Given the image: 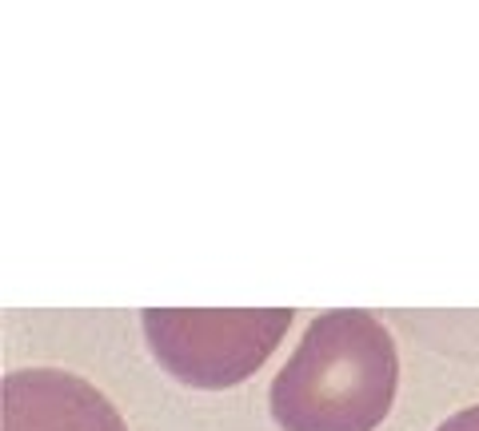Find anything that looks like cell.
<instances>
[{
  "instance_id": "2",
  "label": "cell",
  "mask_w": 479,
  "mask_h": 431,
  "mask_svg": "<svg viewBox=\"0 0 479 431\" xmlns=\"http://www.w3.org/2000/svg\"><path fill=\"white\" fill-rule=\"evenodd\" d=\"M295 311H164L140 316L144 340L172 380L200 391H224L255 375L279 348Z\"/></svg>"
},
{
  "instance_id": "3",
  "label": "cell",
  "mask_w": 479,
  "mask_h": 431,
  "mask_svg": "<svg viewBox=\"0 0 479 431\" xmlns=\"http://www.w3.org/2000/svg\"><path fill=\"white\" fill-rule=\"evenodd\" d=\"M0 431H128V423L80 375L20 367L0 383Z\"/></svg>"
},
{
  "instance_id": "4",
  "label": "cell",
  "mask_w": 479,
  "mask_h": 431,
  "mask_svg": "<svg viewBox=\"0 0 479 431\" xmlns=\"http://www.w3.org/2000/svg\"><path fill=\"white\" fill-rule=\"evenodd\" d=\"M436 431H479V404L475 407H463V411L447 415Z\"/></svg>"
},
{
  "instance_id": "1",
  "label": "cell",
  "mask_w": 479,
  "mask_h": 431,
  "mask_svg": "<svg viewBox=\"0 0 479 431\" xmlns=\"http://www.w3.org/2000/svg\"><path fill=\"white\" fill-rule=\"evenodd\" d=\"M399 388L391 332L367 311H324L271 380L268 407L284 431H375Z\"/></svg>"
}]
</instances>
